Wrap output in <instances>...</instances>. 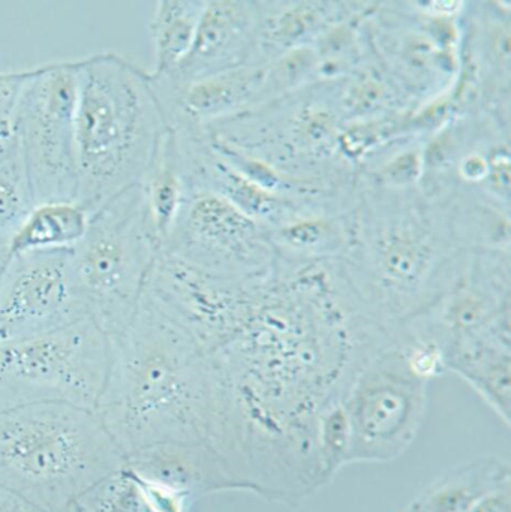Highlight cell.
<instances>
[{
    "instance_id": "6da1fadb",
    "label": "cell",
    "mask_w": 511,
    "mask_h": 512,
    "mask_svg": "<svg viewBox=\"0 0 511 512\" xmlns=\"http://www.w3.org/2000/svg\"><path fill=\"white\" fill-rule=\"evenodd\" d=\"M392 336L363 312L336 261L276 267L242 325L207 354L209 442L243 492L297 508L329 484L321 418Z\"/></svg>"
},
{
    "instance_id": "4fadbf2b",
    "label": "cell",
    "mask_w": 511,
    "mask_h": 512,
    "mask_svg": "<svg viewBox=\"0 0 511 512\" xmlns=\"http://www.w3.org/2000/svg\"><path fill=\"white\" fill-rule=\"evenodd\" d=\"M366 26L375 59L411 107L452 89L461 50L432 38L414 2H374Z\"/></svg>"
},
{
    "instance_id": "ac0fdd59",
    "label": "cell",
    "mask_w": 511,
    "mask_h": 512,
    "mask_svg": "<svg viewBox=\"0 0 511 512\" xmlns=\"http://www.w3.org/2000/svg\"><path fill=\"white\" fill-rule=\"evenodd\" d=\"M356 204H309L267 228L276 261L287 267H305L341 259L353 237Z\"/></svg>"
},
{
    "instance_id": "484cf974",
    "label": "cell",
    "mask_w": 511,
    "mask_h": 512,
    "mask_svg": "<svg viewBox=\"0 0 511 512\" xmlns=\"http://www.w3.org/2000/svg\"><path fill=\"white\" fill-rule=\"evenodd\" d=\"M206 0H161L149 23L155 45L152 78L167 77L191 50Z\"/></svg>"
},
{
    "instance_id": "83f0119b",
    "label": "cell",
    "mask_w": 511,
    "mask_h": 512,
    "mask_svg": "<svg viewBox=\"0 0 511 512\" xmlns=\"http://www.w3.org/2000/svg\"><path fill=\"white\" fill-rule=\"evenodd\" d=\"M426 138L393 141L362 165L357 176L363 182L392 191L419 189L425 171L423 146Z\"/></svg>"
},
{
    "instance_id": "52a82bcc",
    "label": "cell",
    "mask_w": 511,
    "mask_h": 512,
    "mask_svg": "<svg viewBox=\"0 0 511 512\" xmlns=\"http://www.w3.org/2000/svg\"><path fill=\"white\" fill-rule=\"evenodd\" d=\"M111 360V339L89 318L0 343V412L36 403L96 411Z\"/></svg>"
},
{
    "instance_id": "4316f807",
    "label": "cell",
    "mask_w": 511,
    "mask_h": 512,
    "mask_svg": "<svg viewBox=\"0 0 511 512\" xmlns=\"http://www.w3.org/2000/svg\"><path fill=\"white\" fill-rule=\"evenodd\" d=\"M339 102L345 123L380 119L413 108L377 59L339 80Z\"/></svg>"
},
{
    "instance_id": "9c48e42d",
    "label": "cell",
    "mask_w": 511,
    "mask_h": 512,
    "mask_svg": "<svg viewBox=\"0 0 511 512\" xmlns=\"http://www.w3.org/2000/svg\"><path fill=\"white\" fill-rule=\"evenodd\" d=\"M77 98V60L24 71L12 114V138L35 204L77 201Z\"/></svg>"
},
{
    "instance_id": "cb8c5ba5",
    "label": "cell",
    "mask_w": 511,
    "mask_h": 512,
    "mask_svg": "<svg viewBox=\"0 0 511 512\" xmlns=\"http://www.w3.org/2000/svg\"><path fill=\"white\" fill-rule=\"evenodd\" d=\"M90 213L77 201L36 204L12 236L8 255L72 251L86 234Z\"/></svg>"
},
{
    "instance_id": "7a4b0ae2",
    "label": "cell",
    "mask_w": 511,
    "mask_h": 512,
    "mask_svg": "<svg viewBox=\"0 0 511 512\" xmlns=\"http://www.w3.org/2000/svg\"><path fill=\"white\" fill-rule=\"evenodd\" d=\"M471 252L447 198L359 179L353 237L336 262L369 319L396 333L449 291Z\"/></svg>"
},
{
    "instance_id": "603a6c76",
    "label": "cell",
    "mask_w": 511,
    "mask_h": 512,
    "mask_svg": "<svg viewBox=\"0 0 511 512\" xmlns=\"http://www.w3.org/2000/svg\"><path fill=\"white\" fill-rule=\"evenodd\" d=\"M141 191L153 233L161 248L189 195L185 156L179 134L173 126L167 125L156 146L149 170L141 183Z\"/></svg>"
},
{
    "instance_id": "30bf717a",
    "label": "cell",
    "mask_w": 511,
    "mask_h": 512,
    "mask_svg": "<svg viewBox=\"0 0 511 512\" xmlns=\"http://www.w3.org/2000/svg\"><path fill=\"white\" fill-rule=\"evenodd\" d=\"M272 274L222 276L159 251L143 295L209 354L242 325Z\"/></svg>"
},
{
    "instance_id": "1f68e13d",
    "label": "cell",
    "mask_w": 511,
    "mask_h": 512,
    "mask_svg": "<svg viewBox=\"0 0 511 512\" xmlns=\"http://www.w3.org/2000/svg\"><path fill=\"white\" fill-rule=\"evenodd\" d=\"M0 512H45L0 487Z\"/></svg>"
},
{
    "instance_id": "d4e9b609",
    "label": "cell",
    "mask_w": 511,
    "mask_h": 512,
    "mask_svg": "<svg viewBox=\"0 0 511 512\" xmlns=\"http://www.w3.org/2000/svg\"><path fill=\"white\" fill-rule=\"evenodd\" d=\"M374 2H357L347 17L333 23L315 39L320 80H342L374 62L366 20Z\"/></svg>"
},
{
    "instance_id": "277c9868",
    "label": "cell",
    "mask_w": 511,
    "mask_h": 512,
    "mask_svg": "<svg viewBox=\"0 0 511 512\" xmlns=\"http://www.w3.org/2000/svg\"><path fill=\"white\" fill-rule=\"evenodd\" d=\"M77 63V203L92 215L141 186L168 123L149 72L131 60L107 51Z\"/></svg>"
},
{
    "instance_id": "ffe728a7",
    "label": "cell",
    "mask_w": 511,
    "mask_h": 512,
    "mask_svg": "<svg viewBox=\"0 0 511 512\" xmlns=\"http://www.w3.org/2000/svg\"><path fill=\"white\" fill-rule=\"evenodd\" d=\"M357 2L335 0H285L263 2L260 51L264 62L285 51L312 45L333 23L347 17Z\"/></svg>"
},
{
    "instance_id": "5bb4252c",
    "label": "cell",
    "mask_w": 511,
    "mask_h": 512,
    "mask_svg": "<svg viewBox=\"0 0 511 512\" xmlns=\"http://www.w3.org/2000/svg\"><path fill=\"white\" fill-rule=\"evenodd\" d=\"M84 318L72 251L9 256L0 282V343L50 333Z\"/></svg>"
},
{
    "instance_id": "44dd1931",
    "label": "cell",
    "mask_w": 511,
    "mask_h": 512,
    "mask_svg": "<svg viewBox=\"0 0 511 512\" xmlns=\"http://www.w3.org/2000/svg\"><path fill=\"white\" fill-rule=\"evenodd\" d=\"M509 486V463L498 457H477L428 484L404 512H471Z\"/></svg>"
},
{
    "instance_id": "f1b7e54d",
    "label": "cell",
    "mask_w": 511,
    "mask_h": 512,
    "mask_svg": "<svg viewBox=\"0 0 511 512\" xmlns=\"http://www.w3.org/2000/svg\"><path fill=\"white\" fill-rule=\"evenodd\" d=\"M35 206L20 149L11 138L0 153V255L8 254L12 236Z\"/></svg>"
},
{
    "instance_id": "d6a6232c",
    "label": "cell",
    "mask_w": 511,
    "mask_h": 512,
    "mask_svg": "<svg viewBox=\"0 0 511 512\" xmlns=\"http://www.w3.org/2000/svg\"><path fill=\"white\" fill-rule=\"evenodd\" d=\"M14 107L0 111V153L11 143L12 114H14Z\"/></svg>"
},
{
    "instance_id": "e0dca14e",
    "label": "cell",
    "mask_w": 511,
    "mask_h": 512,
    "mask_svg": "<svg viewBox=\"0 0 511 512\" xmlns=\"http://www.w3.org/2000/svg\"><path fill=\"white\" fill-rule=\"evenodd\" d=\"M461 53L482 78L483 114L511 125V2H467L462 15Z\"/></svg>"
},
{
    "instance_id": "4dcf8cb0",
    "label": "cell",
    "mask_w": 511,
    "mask_h": 512,
    "mask_svg": "<svg viewBox=\"0 0 511 512\" xmlns=\"http://www.w3.org/2000/svg\"><path fill=\"white\" fill-rule=\"evenodd\" d=\"M66 512H159L126 469L81 496Z\"/></svg>"
},
{
    "instance_id": "d6986e66",
    "label": "cell",
    "mask_w": 511,
    "mask_h": 512,
    "mask_svg": "<svg viewBox=\"0 0 511 512\" xmlns=\"http://www.w3.org/2000/svg\"><path fill=\"white\" fill-rule=\"evenodd\" d=\"M267 62L249 63L201 78L179 93L156 90L165 119H185L195 125L233 119L257 105Z\"/></svg>"
},
{
    "instance_id": "5b68a950",
    "label": "cell",
    "mask_w": 511,
    "mask_h": 512,
    "mask_svg": "<svg viewBox=\"0 0 511 512\" xmlns=\"http://www.w3.org/2000/svg\"><path fill=\"white\" fill-rule=\"evenodd\" d=\"M125 469L98 412L36 403L0 412V487L45 512H66Z\"/></svg>"
},
{
    "instance_id": "7c38bea8",
    "label": "cell",
    "mask_w": 511,
    "mask_h": 512,
    "mask_svg": "<svg viewBox=\"0 0 511 512\" xmlns=\"http://www.w3.org/2000/svg\"><path fill=\"white\" fill-rule=\"evenodd\" d=\"M405 324L444 346L450 358L479 337L511 336V251L471 252L449 291Z\"/></svg>"
},
{
    "instance_id": "8992f818",
    "label": "cell",
    "mask_w": 511,
    "mask_h": 512,
    "mask_svg": "<svg viewBox=\"0 0 511 512\" xmlns=\"http://www.w3.org/2000/svg\"><path fill=\"white\" fill-rule=\"evenodd\" d=\"M159 249L141 186L119 192L90 215L72 249L75 282L87 318L111 339L137 315Z\"/></svg>"
},
{
    "instance_id": "2e32d148",
    "label": "cell",
    "mask_w": 511,
    "mask_h": 512,
    "mask_svg": "<svg viewBox=\"0 0 511 512\" xmlns=\"http://www.w3.org/2000/svg\"><path fill=\"white\" fill-rule=\"evenodd\" d=\"M125 469L137 480L191 502L207 495L243 492L224 457L209 442H170L129 454Z\"/></svg>"
},
{
    "instance_id": "3957f363",
    "label": "cell",
    "mask_w": 511,
    "mask_h": 512,
    "mask_svg": "<svg viewBox=\"0 0 511 512\" xmlns=\"http://www.w3.org/2000/svg\"><path fill=\"white\" fill-rule=\"evenodd\" d=\"M96 412L125 459L152 445L209 442L207 354L144 295L131 324L111 339Z\"/></svg>"
},
{
    "instance_id": "836d02e7",
    "label": "cell",
    "mask_w": 511,
    "mask_h": 512,
    "mask_svg": "<svg viewBox=\"0 0 511 512\" xmlns=\"http://www.w3.org/2000/svg\"><path fill=\"white\" fill-rule=\"evenodd\" d=\"M9 255H0V282H2L3 273H5L6 265H8Z\"/></svg>"
},
{
    "instance_id": "9a60e30c",
    "label": "cell",
    "mask_w": 511,
    "mask_h": 512,
    "mask_svg": "<svg viewBox=\"0 0 511 512\" xmlns=\"http://www.w3.org/2000/svg\"><path fill=\"white\" fill-rule=\"evenodd\" d=\"M261 15L263 2L209 0L188 56L167 77L152 78L149 74L150 80L158 89L179 93L209 75L264 62L260 51Z\"/></svg>"
},
{
    "instance_id": "8fae6325",
    "label": "cell",
    "mask_w": 511,
    "mask_h": 512,
    "mask_svg": "<svg viewBox=\"0 0 511 512\" xmlns=\"http://www.w3.org/2000/svg\"><path fill=\"white\" fill-rule=\"evenodd\" d=\"M159 251L209 273L243 279L269 276L278 265L266 228L204 189L189 191Z\"/></svg>"
},
{
    "instance_id": "f546056e",
    "label": "cell",
    "mask_w": 511,
    "mask_h": 512,
    "mask_svg": "<svg viewBox=\"0 0 511 512\" xmlns=\"http://www.w3.org/2000/svg\"><path fill=\"white\" fill-rule=\"evenodd\" d=\"M317 81H320V71L312 45L285 51L266 63L254 110L287 98Z\"/></svg>"
},
{
    "instance_id": "7402d4cb",
    "label": "cell",
    "mask_w": 511,
    "mask_h": 512,
    "mask_svg": "<svg viewBox=\"0 0 511 512\" xmlns=\"http://www.w3.org/2000/svg\"><path fill=\"white\" fill-rule=\"evenodd\" d=\"M450 373L464 379L503 420L511 423V337L489 334L455 349Z\"/></svg>"
},
{
    "instance_id": "ba28073f",
    "label": "cell",
    "mask_w": 511,
    "mask_h": 512,
    "mask_svg": "<svg viewBox=\"0 0 511 512\" xmlns=\"http://www.w3.org/2000/svg\"><path fill=\"white\" fill-rule=\"evenodd\" d=\"M428 387L395 334L363 364L342 399L350 430L347 466L401 459L422 432Z\"/></svg>"
}]
</instances>
